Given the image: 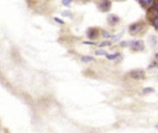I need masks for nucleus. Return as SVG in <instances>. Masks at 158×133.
Here are the masks:
<instances>
[{
    "label": "nucleus",
    "instance_id": "nucleus-1",
    "mask_svg": "<svg viewBox=\"0 0 158 133\" xmlns=\"http://www.w3.org/2000/svg\"><path fill=\"white\" fill-rule=\"evenodd\" d=\"M147 17L150 18L153 25L158 29V0L155 2L154 6L150 8L149 13L147 14Z\"/></svg>",
    "mask_w": 158,
    "mask_h": 133
},
{
    "label": "nucleus",
    "instance_id": "nucleus-2",
    "mask_svg": "<svg viewBox=\"0 0 158 133\" xmlns=\"http://www.w3.org/2000/svg\"><path fill=\"white\" fill-rule=\"evenodd\" d=\"M144 27H145V25L143 22H136L130 27L129 30H130V33L131 35H136V34L140 33Z\"/></svg>",
    "mask_w": 158,
    "mask_h": 133
},
{
    "label": "nucleus",
    "instance_id": "nucleus-3",
    "mask_svg": "<svg viewBox=\"0 0 158 133\" xmlns=\"http://www.w3.org/2000/svg\"><path fill=\"white\" fill-rule=\"evenodd\" d=\"M112 3L110 0H100L98 3V8L102 12H108L111 9Z\"/></svg>",
    "mask_w": 158,
    "mask_h": 133
},
{
    "label": "nucleus",
    "instance_id": "nucleus-4",
    "mask_svg": "<svg viewBox=\"0 0 158 133\" xmlns=\"http://www.w3.org/2000/svg\"><path fill=\"white\" fill-rule=\"evenodd\" d=\"M127 45H129L133 51H140L144 49V43L142 40H133V41H131Z\"/></svg>",
    "mask_w": 158,
    "mask_h": 133
},
{
    "label": "nucleus",
    "instance_id": "nucleus-5",
    "mask_svg": "<svg viewBox=\"0 0 158 133\" xmlns=\"http://www.w3.org/2000/svg\"><path fill=\"white\" fill-rule=\"evenodd\" d=\"M131 78L135 80H143L145 78V73L143 70H134L130 73Z\"/></svg>",
    "mask_w": 158,
    "mask_h": 133
},
{
    "label": "nucleus",
    "instance_id": "nucleus-6",
    "mask_svg": "<svg viewBox=\"0 0 158 133\" xmlns=\"http://www.w3.org/2000/svg\"><path fill=\"white\" fill-rule=\"evenodd\" d=\"M98 35H99V31H98V29L95 28H91L87 31V36H88L89 39H92V40L96 39V38L98 37Z\"/></svg>",
    "mask_w": 158,
    "mask_h": 133
},
{
    "label": "nucleus",
    "instance_id": "nucleus-7",
    "mask_svg": "<svg viewBox=\"0 0 158 133\" xmlns=\"http://www.w3.org/2000/svg\"><path fill=\"white\" fill-rule=\"evenodd\" d=\"M107 20H108V23L111 26H115L119 22V17L118 16H116V15H109L108 17H107Z\"/></svg>",
    "mask_w": 158,
    "mask_h": 133
},
{
    "label": "nucleus",
    "instance_id": "nucleus-8",
    "mask_svg": "<svg viewBox=\"0 0 158 133\" xmlns=\"http://www.w3.org/2000/svg\"><path fill=\"white\" fill-rule=\"evenodd\" d=\"M138 2H139L143 6H148L153 2V0H138Z\"/></svg>",
    "mask_w": 158,
    "mask_h": 133
},
{
    "label": "nucleus",
    "instance_id": "nucleus-9",
    "mask_svg": "<svg viewBox=\"0 0 158 133\" xmlns=\"http://www.w3.org/2000/svg\"><path fill=\"white\" fill-rule=\"evenodd\" d=\"M118 56V53H115V54H112V55H108V54L106 55V57H107L108 59H112V60H113V59H116Z\"/></svg>",
    "mask_w": 158,
    "mask_h": 133
},
{
    "label": "nucleus",
    "instance_id": "nucleus-10",
    "mask_svg": "<svg viewBox=\"0 0 158 133\" xmlns=\"http://www.w3.org/2000/svg\"><path fill=\"white\" fill-rule=\"evenodd\" d=\"M93 60H94V59H93L92 57H90V56H89V57H88V56H86V57H83V58H82V61H87V62H89V61H93Z\"/></svg>",
    "mask_w": 158,
    "mask_h": 133
},
{
    "label": "nucleus",
    "instance_id": "nucleus-11",
    "mask_svg": "<svg viewBox=\"0 0 158 133\" xmlns=\"http://www.w3.org/2000/svg\"><path fill=\"white\" fill-rule=\"evenodd\" d=\"M71 3V0H63V4L65 6H69Z\"/></svg>",
    "mask_w": 158,
    "mask_h": 133
},
{
    "label": "nucleus",
    "instance_id": "nucleus-12",
    "mask_svg": "<svg viewBox=\"0 0 158 133\" xmlns=\"http://www.w3.org/2000/svg\"><path fill=\"white\" fill-rule=\"evenodd\" d=\"M150 91L153 92L154 90H153V89H145V90H144V93H145V92H150Z\"/></svg>",
    "mask_w": 158,
    "mask_h": 133
},
{
    "label": "nucleus",
    "instance_id": "nucleus-13",
    "mask_svg": "<svg viewBox=\"0 0 158 133\" xmlns=\"http://www.w3.org/2000/svg\"><path fill=\"white\" fill-rule=\"evenodd\" d=\"M156 128H158V125H157V126H156Z\"/></svg>",
    "mask_w": 158,
    "mask_h": 133
}]
</instances>
